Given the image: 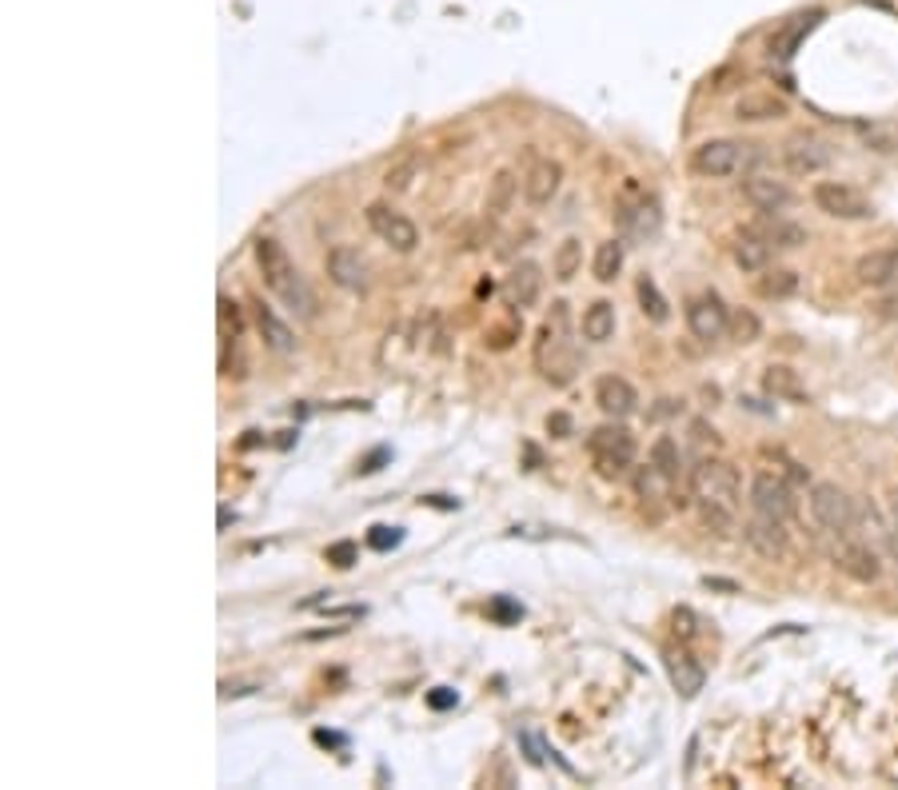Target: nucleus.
Returning <instances> with one entry per match:
<instances>
[{
    "label": "nucleus",
    "mask_w": 898,
    "mask_h": 790,
    "mask_svg": "<svg viewBox=\"0 0 898 790\" xmlns=\"http://www.w3.org/2000/svg\"><path fill=\"white\" fill-rule=\"evenodd\" d=\"M595 404H599V411L607 419H627L636 411L639 395L624 375H603L599 384H595Z\"/></svg>",
    "instance_id": "17"
},
{
    "label": "nucleus",
    "mask_w": 898,
    "mask_h": 790,
    "mask_svg": "<svg viewBox=\"0 0 898 790\" xmlns=\"http://www.w3.org/2000/svg\"><path fill=\"white\" fill-rule=\"evenodd\" d=\"M759 331H763V324H759L755 312H743V307H739V312H731V336L739 343H755Z\"/></svg>",
    "instance_id": "38"
},
{
    "label": "nucleus",
    "mask_w": 898,
    "mask_h": 790,
    "mask_svg": "<svg viewBox=\"0 0 898 790\" xmlns=\"http://www.w3.org/2000/svg\"><path fill=\"white\" fill-rule=\"evenodd\" d=\"M866 144H871L875 153H895V148H898V128H895V124H875V128H866Z\"/></svg>",
    "instance_id": "39"
},
{
    "label": "nucleus",
    "mask_w": 898,
    "mask_h": 790,
    "mask_svg": "<svg viewBox=\"0 0 898 790\" xmlns=\"http://www.w3.org/2000/svg\"><path fill=\"white\" fill-rule=\"evenodd\" d=\"M592 272L599 284H611L615 275L624 272V244L619 240H603L595 248V260H592Z\"/></svg>",
    "instance_id": "34"
},
{
    "label": "nucleus",
    "mask_w": 898,
    "mask_h": 790,
    "mask_svg": "<svg viewBox=\"0 0 898 790\" xmlns=\"http://www.w3.org/2000/svg\"><path fill=\"white\" fill-rule=\"evenodd\" d=\"M515 196H519V176H515L512 168H499V172L492 176V184H487V200H483L487 219H504L507 212H512Z\"/></svg>",
    "instance_id": "26"
},
{
    "label": "nucleus",
    "mask_w": 898,
    "mask_h": 790,
    "mask_svg": "<svg viewBox=\"0 0 898 790\" xmlns=\"http://www.w3.org/2000/svg\"><path fill=\"white\" fill-rule=\"evenodd\" d=\"M419 172H424V156H419V153H404V156H400V160H395V165L384 172V188L392 192V196H404L407 188H412V184L419 180Z\"/></svg>",
    "instance_id": "30"
},
{
    "label": "nucleus",
    "mask_w": 898,
    "mask_h": 790,
    "mask_svg": "<svg viewBox=\"0 0 898 790\" xmlns=\"http://www.w3.org/2000/svg\"><path fill=\"white\" fill-rule=\"evenodd\" d=\"M531 360H536V372L551 387H568L580 372V356H575V343H571V307L563 300H555L548 319L539 324Z\"/></svg>",
    "instance_id": "2"
},
{
    "label": "nucleus",
    "mask_w": 898,
    "mask_h": 790,
    "mask_svg": "<svg viewBox=\"0 0 898 790\" xmlns=\"http://www.w3.org/2000/svg\"><path fill=\"white\" fill-rule=\"evenodd\" d=\"M751 232H759L775 252H790V248H802V244H807V228H802V224H790V219L783 216H763L759 224H751Z\"/></svg>",
    "instance_id": "24"
},
{
    "label": "nucleus",
    "mask_w": 898,
    "mask_h": 790,
    "mask_svg": "<svg viewBox=\"0 0 898 790\" xmlns=\"http://www.w3.org/2000/svg\"><path fill=\"white\" fill-rule=\"evenodd\" d=\"M667 675H671V687L683 695V699H695L707 682V670L695 663L691 651H667Z\"/></svg>",
    "instance_id": "22"
},
{
    "label": "nucleus",
    "mask_w": 898,
    "mask_h": 790,
    "mask_svg": "<svg viewBox=\"0 0 898 790\" xmlns=\"http://www.w3.org/2000/svg\"><path fill=\"white\" fill-rule=\"evenodd\" d=\"M368 228H372L392 252H400V256L416 252L419 228L404 216V212H395L392 204H368Z\"/></svg>",
    "instance_id": "9"
},
{
    "label": "nucleus",
    "mask_w": 898,
    "mask_h": 790,
    "mask_svg": "<svg viewBox=\"0 0 898 790\" xmlns=\"http://www.w3.org/2000/svg\"><path fill=\"white\" fill-rule=\"evenodd\" d=\"M492 614H495V619H524V607L507 603V599H495V603H492Z\"/></svg>",
    "instance_id": "45"
},
{
    "label": "nucleus",
    "mask_w": 898,
    "mask_h": 790,
    "mask_svg": "<svg viewBox=\"0 0 898 790\" xmlns=\"http://www.w3.org/2000/svg\"><path fill=\"white\" fill-rule=\"evenodd\" d=\"M356 555H360V548H356L351 539H344V543H332V548L324 551V560H328L332 567H340V571H348L351 563H356Z\"/></svg>",
    "instance_id": "40"
},
{
    "label": "nucleus",
    "mask_w": 898,
    "mask_h": 790,
    "mask_svg": "<svg viewBox=\"0 0 898 790\" xmlns=\"http://www.w3.org/2000/svg\"><path fill=\"white\" fill-rule=\"evenodd\" d=\"M687 328L695 340L715 343L731 331V307L719 300V292H699L687 300Z\"/></svg>",
    "instance_id": "8"
},
{
    "label": "nucleus",
    "mask_w": 898,
    "mask_h": 790,
    "mask_svg": "<svg viewBox=\"0 0 898 790\" xmlns=\"http://www.w3.org/2000/svg\"><path fill=\"white\" fill-rule=\"evenodd\" d=\"M790 112V104L775 92H743L734 100V121L743 124H763V121H783Z\"/></svg>",
    "instance_id": "21"
},
{
    "label": "nucleus",
    "mask_w": 898,
    "mask_h": 790,
    "mask_svg": "<svg viewBox=\"0 0 898 790\" xmlns=\"http://www.w3.org/2000/svg\"><path fill=\"white\" fill-rule=\"evenodd\" d=\"M687 487L695 507H699L703 527L715 531V535H731L734 519H739V495H743V483H739V472L731 463L719 460V455H707V460L691 467Z\"/></svg>",
    "instance_id": "1"
},
{
    "label": "nucleus",
    "mask_w": 898,
    "mask_h": 790,
    "mask_svg": "<svg viewBox=\"0 0 898 790\" xmlns=\"http://www.w3.org/2000/svg\"><path fill=\"white\" fill-rule=\"evenodd\" d=\"M580 268H583V244L571 236V240H563L555 248V263H551V272H555V280H575L580 275Z\"/></svg>",
    "instance_id": "35"
},
{
    "label": "nucleus",
    "mask_w": 898,
    "mask_h": 790,
    "mask_svg": "<svg viewBox=\"0 0 898 790\" xmlns=\"http://www.w3.org/2000/svg\"><path fill=\"white\" fill-rule=\"evenodd\" d=\"M751 511L790 523L795 519V492H790V483L775 472H759L751 479Z\"/></svg>",
    "instance_id": "10"
},
{
    "label": "nucleus",
    "mask_w": 898,
    "mask_h": 790,
    "mask_svg": "<svg viewBox=\"0 0 898 790\" xmlns=\"http://www.w3.org/2000/svg\"><path fill=\"white\" fill-rule=\"evenodd\" d=\"M559 184H563V165L559 160H536L524 176V200L531 208H543V204L555 200Z\"/></svg>",
    "instance_id": "16"
},
{
    "label": "nucleus",
    "mask_w": 898,
    "mask_h": 790,
    "mask_svg": "<svg viewBox=\"0 0 898 790\" xmlns=\"http://www.w3.org/2000/svg\"><path fill=\"white\" fill-rule=\"evenodd\" d=\"M731 252H734V263H739L743 272H767L771 260H775V248H771V244L751 228H743V236L734 240Z\"/></svg>",
    "instance_id": "25"
},
{
    "label": "nucleus",
    "mask_w": 898,
    "mask_h": 790,
    "mask_svg": "<svg viewBox=\"0 0 898 790\" xmlns=\"http://www.w3.org/2000/svg\"><path fill=\"white\" fill-rule=\"evenodd\" d=\"M875 316L878 319H898V284L883 287V296L875 300Z\"/></svg>",
    "instance_id": "42"
},
{
    "label": "nucleus",
    "mask_w": 898,
    "mask_h": 790,
    "mask_svg": "<svg viewBox=\"0 0 898 790\" xmlns=\"http://www.w3.org/2000/svg\"><path fill=\"white\" fill-rule=\"evenodd\" d=\"M755 287L763 300H787L799 292V272H790V268H767V272H759Z\"/></svg>",
    "instance_id": "32"
},
{
    "label": "nucleus",
    "mask_w": 898,
    "mask_h": 790,
    "mask_svg": "<svg viewBox=\"0 0 898 790\" xmlns=\"http://www.w3.org/2000/svg\"><path fill=\"white\" fill-rule=\"evenodd\" d=\"M328 275L332 284L344 292H363L368 287V263L356 248H332L328 252Z\"/></svg>",
    "instance_id": "19"
},
{
    "label": "nucleus",
    "mask_w": 898,
    "mask_h": 790,
    "mask_svg": "<svg viewBox=\"0 0 898 790\" xmlns=\"http://www.w3.org/2000/svg\"><path fill=\"white\" fill-rule=\"evenodd\" d=\"M639 307H643V316L651 319V324H667L671 319V304L663 300V292H659V284L651 280V275H639Z\"/></svg>",
    "instance_id": "33"
},
{
    "label": "nucleus",
    "mask_w": 898,
    "mask_h": 790,
    "mask_svg": "<svg viewBox=\"0 0 898 790\" xmlns=\"http://www.w3.org/2000/svg\"><path fill=\"white\" fill-rule=\"evenodd\" d=\"M834 567L843 571L846 579L855 583H878V575H883V563H878L875 548H866V543H843V548L834 551Z\"/></svg>",
    "instance_id": "18"
},
{
    "label": "nucleus",
    "mask_w": 898,
    "mask_h": 790,
    "mask_svg": "<svg viewBox=\"0 0 898 790\" xmlns=\"http://www.w3.org/2000/svg\"><path fill=\"white\" fill-rule=\"evenodd\" d=\"M827 165H831V148L819 136H811V132H799V136H790L783 144V168L790 176H815Z\"/></svg>",
    "instance_id": "12"
},
{
    "label": "nucleus",
    "mask_w": 898,
    "mask_h": 790,
    "mask_svg": "<svg viewBox=\"0 0 898 790\" xmlns=\"http://www.w3.org/2000/svg\"><path fill=\"white\" fill-rule=\"evenodd\" d=\"M619 219H624V228L631 232V236H651V232L659 228V204L655 200H643L636 208L619 212Z\"/></svg>",
    "instance_id": "36"
},
{
    "label": "nucleus",
    "mask_w": 898,
    "mask_h": 790,
    "mask_svg": "<svg viewBox=\"0 0 898 790\" xmlns=\"http://www.w3.org/2000/svg\"><path fill=\"white\" fill-rule=\"evenodd\" d=\"M763 392L775 395V399H787V404H807V399H811V392H807V384L799 380V372L787 368V363H771L767 372H763Z\"/></svg>",
    "instance_id": "23"
},
{
    "label": "nucleus",
    "mask_w": 898,
    "mask_h": 790,
    "mask_svg": "<svg viewBox=\"0 0 898 790\" xmlns=\"http://www.w3.org/2000/svg\"><path fill=\"white\" fill-rule=\"evenodd\" d=\"M855 280L863 287H895L898 284V244L895 248H878V252L858 256L855 263Z\"/></svg>",
    "instance_id": "15"
},
{
    "label": "nucleus",
    "mask_w": 898,
    "mask_h": 790,
    "mask_svg": "<svg viewBox=\"0 0 898 790\" xmlns=\"http://www.w3.org/2000/svg\"><path fill=\"white\" fill-rule=\"evenodd\" d=\"M743 200L763 216H778L783 208L795 204V192L787 188V180H775L767 172H747L743 176Z\"/></svg>",
    "instance_id": "11"
},
{
    "label": "nucleus",
    "mask_w": 898,
    "mask_h": 790,
    "mask_svg": "<svg viewBox=\"0 0 898 790\" xmlns=\"http://www.w3.org/2000/svg\"><path fill=\"white\" fill-rule=\"evenodd\" d=\"M256 260H260L263 284L272 287L276 296L284 300L292 312H300L304 319L316 316V296H312V287H307V280L300 275V268L292 263V256H288L284 248L272 240V236L256 240Z\"/></svg>",
    "instance_id": "3"
},
{
    "label": "nucleus",
    "mask_w": 898,
    "mask_h": 790,
    "mask_svg": "<svg viewBox=\"0 0 898 790\" xmlns=\"http://www.w3.org/2000/svg\"><path fill=\"white\" fill-rule=\"evenodd\" d=\"M548 431H551L555 439H568V436H571V416H563V411L548 416Z\"/></svg>",
    "instance_id": "43"
},
{
    "label": "nucleus",
    "mask_w": 898,
    "mask_h": 790,
    "mask_svg": "<svg viewBox=\"0 0 898 790\" xmlns=\"http://www.w3.org/2000/svg\"><path fill=\"white\" fill-rule=\"evenodd\" d=\"M675 492H680V487H675L667 475L659 472L655 463H647V467H639V472H636V495L643 499V507L647 504H675V507H680Z\"/></svg>",
    "instance_id": "27"
},
{
    "label": "nucleus",
    "mask_w": 898,
    "mask_h": 790,
    "mask_svg": "<svg viewBox=\"0 0 898 790\" xmlns=\"http://www.w3.org/2000/svg\"><path fill=\"white\" fill-rule=\"evenodd\" d=\"M807 504H811L815 523L834 531V535H851V531L858 527V504L839 487V483H815Z\"/></svg>",
    "instance_id": "5"
},
{
    "label": "nucleus",
    "mask_w": 898,
    "mask_h": 790,
    "mask_svg": "<svg viewBox=\"0 0 898 790\" xmlns=\"http://www.w3.org/2000/svg\"><path fill=\"white\" fill-rule=\"evenodd\" d=\"M747 156H751V144L739 140H703L691 156V168L699 176H711V180H723V176L747 172Z\"/></svg>",
    "instance_id": "7"
},
{
    "label": "nucleus",
    "mask_w": 898,
    "mask_h": 790,
    "mask_svg": "<svg viewBox=\"0 0 898 790\" xmlns=\"http://www.w3.org/2000/svg\"><path fill=\"white\" fill-rule=\"evenodd\" d=\"M216 316H220V340H240V336H244L240 307L232 304L228 296H220L216 300Z\"/></svg>",
    "instance_id": "37"
},
{
    "label": "nucleus",
    "mask_w": 898,
    "mask_h": 790,
    "mask_svg": "<svg viewBox=\"0 0 898 790\" xmlns=\"http://www.w3.org/2000/svg\"><path fill=\"white\" fill-rule=\"evenodd\" d=\"M811 200H815V208L831 219H871L875 216V204H871L855 184H843V180H819Z\"/></svg>",
    "instance_id": "6"
},
{
    "label": "nucleus",
    "mask_w": 898,
    "mask_h": 790,
    "mask_svg": "<svg viewBox=\"0 0 898 790\" xmlns=\"http://www.w3.org/2000/svg\"><path fill=\"white\" fill-rule=\"evenodd\" d=\"M587 451H592L595 472L603 479H624L636 463V436L624 424H603L587 436Z\"/></svg>",
    "instance_id": "4"
},
{
    "label": "nucleus",
    "mask_w": 898,
    "mask_h": 790,
    "mask_svg": "<svg viewBox=\"0 0 898 790\" xmlns=\"http://www.w3.org/2000/svg\"><path fill=\"white\" fill-rule=\"evenodd\" d=\"M819 21H822V9H811V12H799V16H790V21L783 24L775 36H771V56H775V60H790V56L799 53V44L815 33V24H819Z\"/></svg>",
    "instance_id": "20"
},
{
    "label": "nucleus",
    "mask_w": 898,
    "mask_h": 790,
    "mask_svg": "<svg viewBox=\"0 0 898 790\" xmlns=\"http://www.w3.org/2000/svg\"><path fill=\"white\" fill-rule=\"evenodd\" d=\"M428 702L436 707V711H448V707H456V691H448V687H436V691L428 695Z\"/></svg>",
    "instance_id": "44"
},
{
    "label": "nucleus",
    "mask_w": 898,
    "mask_h": 790,
    "mask_svg": "<svg viewBox=\"0 0 898 790\" xmlns=\"http://www.w3.org/2000/svg\"><path fill=\"white\" fill-rule=\"evenodd\" d=\"M651 463H655L659 472L667 475V479L675 483V487H680V483L691 475L687 467H683V451H680V443H675L671 436H659L655 443H651Z\"/></svg>",
    "instance_id": "29"
},
{
    "label": "nucleus",
    "mask_w": 898,
    "mask_h": 790,
    "mask_svg": "<svg viewBox=\"0 0 898 790\" xmlns=\"http://www.w3.org/2000/svg\"><path fill=\"white\" fill-rule=\"evenodd\" d=\"M400 539H404V531H400V527H372L368 543H372L375 551H388V548H395Z\"/></svg>",
    "instance_id": "41"
},
{
    "label": "nucleus",
    "mask_w": 898,
    "mask_h": 790,
    "mask_svg": "<svg viewBox=\"0 0 898 790\" xmlns=\"http://www.w3.org/2000/svg\"><path fill=\"white\" fill-rule=\"evenodd\" d=\"M504 296H507V304L519 307V312L531 307L539 296H543V268H539L536 260L515 263L512 275L504 280Z\"/></svg>",
    "instance_id": "14"
},
{
    "label": "nucleus",
    "mask_w": 898,
    "mask_h": 790,
    "mask_svg": "<svg viewBox=\"0 0 898 790\" xmlns=\"http://www.w3.org/2000/svg\"><path fill=\"white\" fill-rule=\"evenodd\" d=\"M256 324H260L263 343H268L272 351H280V356H288V351H296V336H292V328H288L284 319L276 316L272 307L256 304Z\"/></svg>",
    "instance_id": "28"
},
{
    "label": "nucleus",
    "mask_w": 898,
    "mask_h": 790,
    "mask_svg": "<svg viewBox=\"0 0 898 790\" xmlns=\"http://www.w3.org/2000/svg\"><path fill=\"white\" fill-rule=\"evenodd\" d=\"M743 539H747V548L759 551L763 560H783L790 548L787 523L771 516H759V511H751V519L743 523Z\"/></svg>",
    "instance_id": "13"
},
{
    "label": "nucleus",
    "mask_w": 898,
    "mask_h": 790,
    "mask_svg": "<svg viewBox=\"0 0 898 790\" xmlns=\"http://www.w3.org/2000/svg\"><path fill=\"white\" fill-rule=\"evenodd\" d=\"M615 336V307L607 300H595L587 312H583V340L592 343H607Z\"/></svg>",
    "instance_id": "31"
}]
</instances>
